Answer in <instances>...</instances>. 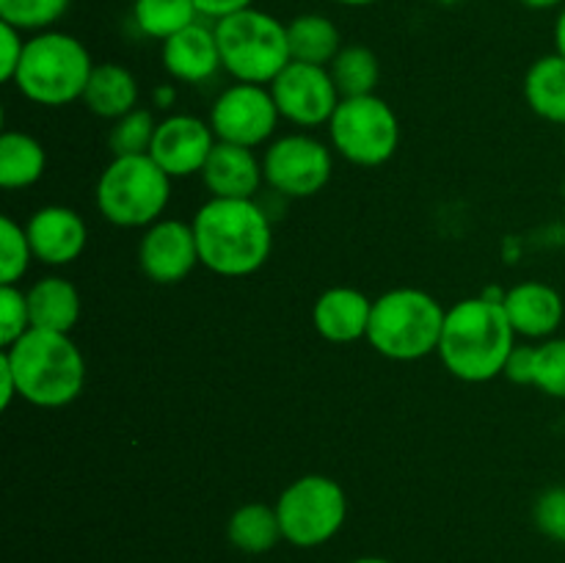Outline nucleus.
I'll return each mask as SVG.
<instances>
[{"instance_id":"1","label":"nucleus","mask_w":565,"mask_h":563,"mask_svg":"<svg viewBox=\"0 0 565 563\" xmlns=\"http://www.w3.org/2000/svg\"><path fill=\"white\" fill-rule=\"evenodd\" d=\"M199 263L226 279L252 276L268 263L274 224L257 199H213L193 213Z\"/></svg>"},{"instance_id":"2","label":"nucleus","mask_w":565,"mask_h":563,"mask_svg":"<svg viewBox=\"0 0 565 563\" xmlns=\"http://www.w3.org/2000/svg\"><path fill=\"white\" fill-rule=\"evenodd\" d=\"M516 331L502 309V298L475 296L452 304L445 315L439 359L450 375L467 384H486L505 373L516 348Z\"/></svg>"},{"instance_id":"3","label":"nucleus","mask_w":565,"mask_h":563,"mask_svg":"<svg viewBox=\"0 0 565 563\" xmlns=\"http://www.w3.org/2000/svg\"><path fill=\"white\" fill-rule=\"evenodd\" d=\"M11 368L22 401L39 408H61L77 401L86 386V359L70 334L28 329L0 353Z\"/></svg>"},{"instance_id":"4","label":"nucleus","mask_w":565,"mask_h":563,"mask_svg":"<svg viewBox=\"0 0 565 563\" xmlns=\"http://www.w3.org/2000/svg\"><path fill=\"white\" fill-rule=\"evenodd\" d=\"M92 72L94 61L86 44L72 33L50 28L33 33L25 42L14 86L31 103L61 108L83 99Z\"/></svg>"},{"instance_id":"5","label":"nucleus","mask_w":565,"mask_h":563,"mask_svg":"<svg viewBox=\"0 0 565 563\" xmlns=\"http://www.w3.org/2000/svg\"><path fill=\"white\" fill-rule=\"evenodd\" d=\"M447 309L419 287H395L373 301L367 342L392 362H417L439 351Z\"/></svg>"},{"instance_id":"6","label":"nucleus","mask_w":565,"mask_h":563,"mask_svg":"<svg viewBox=\"0 0 565 563\" xmlns=\"http://www.w3.org/2000/svg\"><path fill=\"white\" fill-rule=\"evenodd\" d=\"M171 199V177L152 155H116L97 180L99 215L121 230H147L160 221Z\"/></svg>"},{"instance_id":"7","label":"nucleus","mask_w":565,"mask_h":563,"mask_svg":"<svg viewBox=\"0 0 565 563\" xmlns=\"http://www.w3.org/2000/svg\"><path fill=\"white\" fill-rule=\"evenodd\" d=\"M221 64L237 83L270 86L292 61L287 25L263 9H243L213 22Z\"/></svg>"},{"instance_id":"8","label":"nucleus","mask_w":565,"mask_h":563,"mask_svg":"<svg viewBox=\"0 0 565 563\" xmlns=\"http://www.w3.org/2000/svg\"><path fill=\"white\" fill-rule=\"evenodd\" d=\"M281 539L298 550H315L334 539L348 519L345 489L329 475H301L276 500Z\"/></svg>"},{"instance_id":"9","label":"nucleus","mask_w":565,"mask_h":563,"mask_svg":"<svg viewBox=\"0 0 565 563\" xmlns=\"http://www.w3.org/2000/svg\"><path fill=\"white\" fill-rule=\"evenodd\" d=\"M331 149L348 163L375 169L395 158L401 144V121L395 108L379 94L342 97L329 125Z\"/></svg>"},{"instance_id":"10","label":"nucleus","mask_w":565,"mask_h":563,"mask_svg":"<svg viewBox=\"0 0 565 563\" xmlns=\"http://www.w3.org/2000/svg\"><path fill=\"white\" fill-rule=\"evenodd\" d=\"M334 171L329 144L309 132H287L265 147V185L285 199H309L323 191Z\"/></svg>"},{"instance_id":"11","label":"nucleus","mask_w":565,"mask_h":563,"mask_svg":"<svg viewBox=\"0 0 565 563\" xmlns=\"http://www.w3.org/2000/svg\"><path fill=\"white\" fill-rule=\"evenodd\" d=\"M279 119V108H276V99L268 86L237 81L215 97L207 116L218 141L248 149L268 144L274 138Z\"/></svg>"},{"instance_id":"12","label":"nucleus","mask_w":565,"mask_h":563,"mask_svg":"<svg viewBox=\"0 0 565 563\" xmlns=\"http://www.w3.org/2000/svg\"><path fill=\"white\" fill-rule=\"evenodd\" d=\"M268 88L281 119L303 130L329 125L342 99L329 66L303 64V61H290Z\"/></svg>"},{"instance_id":"13","label":"nucleus","mask_w":565,"mask_h":563,"mask_svg":"<svg viewBox=\"0 0 565 563\" xmlns=\"http://www.w3.org/2000/svg\"><path fill=\"white\" fill-rule=\"evenodd\" d=\"M138 265L154 285H180L202 265L193 226L177 219L154 221L138 243Z\"/></svg>"},{"instance_id":"14","label":"nucleus","mask_w":565,"mask_h":563,"mask_svg":"<svg viewBox=\"0 0 565 563\" xmlns=\"http://www.w3.org/2000/svg\"><path fill=\"white\" fill-rule=\"evenodd\" d=\"M215 141L218 138L210 121L191 114H171L158 121L149 155L171 180H185V177L202 174Z\"/></svg>"},{"instance_id":"15","label":"nucleus","mask_w":565,"mask_h":563,"mask_svg":"<svg viewBox=\"0 0 565 563\" xmlns=\"http://www.w3.org/2000/svg\"><path fill=\"white\" fill-rule=\"evenodd\" d=\"M25 232L33 248V259L50 265V268L75 263L88 246L86 221L77 210L64 208V204L39 208L25 221Z\"/></svg>"},{"instance_id":"16","label":"nucleus","mask_w":565,"mask_h":563,"mask_svg":"<svg viewBox=\"0 0 565 563\" xmlns=\"http://www.w3.org/2000/svg\"><path fill=\"white\" fill-rule=\"evenodd\" d=\"M502 309L513 331L524 340H550L561 329L565 304L563 296L546 282H519L502 293Z\"/></svg>"},{"instance_id":"17","label":"nucleus","mask_w":565,"mask_h":563,"mask_svg":"<svg viewBox=\"0 0 565 563\" xmlns=\"http://www.w3.org/2000/svg\"><path fill=\"white\" fill-rule=\"evenodd\" d=\"M160 44H163V50H160L163 70L177 83L196 86V83L210 81V77H215V72L224 70L215 28L202 20L182 28L180 33H174V36H169Z\"/></svg>"},{"instance_id":"18","label":"nucleus","mask_w":565,"mask_h":563,"mask_svg":"<svg viewBox=\"0 0 565 563\" xmlns=\"http://www.w3.org/2000/svg\"><path fill=\"white\" fill-rule=\"evenodd\" d=\"M199 177L213 199H254L265 182L263 158L248 147L215 141Z\"/></svg>"},{"instance_id":"19","label":"nucleus","mask_w":565,"mask_h":563,"mask_svg":"<svg viewBox=\"0 0 565 563\" xmlns=\"http://www.w3.org/2000/svg\"><path fill=\"white\" fill-rule=\"evenodd\" d=\"M370 315H373V301L362 290L337 285L318 296L312 307V323L326 342L348 346V342L367 340Z\"/></svg>"},{"instance_id":"20","label":"nucleus","mask_w":565,"mask_h":563,"mask_svg":"<svg viewBox=\"0 0 565 563\" xmlns=\"http://www.w3.org/2000/svg\"><path fill=\"white\" fill-rule=\"evenodd\" d=\"M31 329L70 334L81 320V293L66 276H42L25 290Z\"/></svg>"},{"instance_id":"21","label":"nucleus","mask_w":565,"mask_h":563,"mask_svg":"<svg viewBox=\"0 0 565 563\" xmlns=\"http://www.w3.org/2000/svg\"><path fill=\"white\" fill-rule=\"evenodd\" d=\"M83 105L99 119H121L125 114L138 108V81L125 64L105 61L94 64L88 86L83 92Z\"/></svg>"},{"instance_id":"22","label":"nucleus","mask_w":565,"mask_h":563,"mask_svg":"<svg viewBox=\"0 0 565 563\" xmlns=\"http://www.w3.org/2000/svg\"><path fill=\"white\" fill-rule=\"evenodd\" d=\"M524 103L535 116L552 125H565V55H541L524 75Z\"/></svg>"},{"instance_id":"23","label":"nucleus","mask_w":565,"mask_h":563,"mask_svg":"<svg viewBox=\"0 0 565 563\" xmlns=\"http://www.w3.org/2000/svg\"><path fill=\"white\" fill-rule=\"evenodd\" d=\"M47 169V152L33 136L22 130H6L0 136V185L6 191L31 188Z\"/></svg>"},{"instance_id":"24","label":"nucleus","mask_w":565,"mask_h":563,"mask_svg":"<svg viewBox=\"0 0 565 563\" xmlns=\"http://www.w3.org/2000/svg\"><path fill=\"white\" fill-rule=\"evenodd\" d=\"M226 539L235 550L246 555H263L281 541V524L276 517V506L265 502H243L235 508L226 522Z\"/></svg>"},{"instance_id":"25","label":"nucleus","mask_w":565,"mask_h":563,"mask_svg":"<svg viewBox=\"0 0 565 563\" xmlns=\"http://www.w3.org/2000/svg\"><path fill=\"white\" fill-rule=\"evenodd\" d=\"M292 61L329 66L342 50L340 28L326 14H298L287 22Z\"/></svg>"},{"instance_id":"26","label":"nucleus","mask_w":565,"mask_h":563,"mask_svg":"<svg viewBox=\"0 0 565 563\" xmlns=\"http://www.w3.org/2000/svg\"><path fill=\"white\" fill-rule=\"evenodd\" d=\"M202 20L193 0H132V22L149 39L166 42L182 28Z\"/></svg>"},{"instance_id":"27","label":"nucleus","mask_w":565,"mask_h":563,"mask_svg":"<svg viewBox=\"0 0 565 563\" xmlns=\"http://www.w3.org/2000/svg\"><path fill=\"white\" fill-rule=\"evenodd\" d=\"M329 72L342 97H364V94H375L381 64L379 55L364 44H342L337 59L329 64Z\"/></svg>"},{"instance_id":"28","label":"nucleus","mask_w":565,"mask_h":563,"mask_svg":"<svg viewBox=\"0 0 565 563\" xmlns=\"http://www.w3.org/2000/svg\"><path fill=\"white\" fill-rule=\"evenodd\" d=\"M70 3L72 0H0V22L20 28L22 33L50 31Z\"/></svg>"},{"instance_id":"29","label":"nucleus","mask_w":565,"mask_h":563,"mask_svg":"<svg viewBox=\"0 0 565 563\" xmlns=\"http://www.w3.org/2000/svg\"><path fill=\"white\" fill-rule=\"evenodd\" d=\"M33 259L25 224H17L11 215L0 219V285H20Z\"/></svg>"},{"instance_id":"30","label":"nucleus","mask_w":565,"mask_h":563,"mask_svg":"<svg viewBox=\"0 0 565 563\" xmlns=\"http://www.w3.org/2000/svg\"><path fill=\"white\" fill-rule=\"evenodd\" d=\"M154 130H158V121H154L152 110H130V114L116 119L114 127H110V152H114V158L116 155H149L154 141Z\"/></svg>"},{"instance_id":"31","label":"nucleus","mask_w":565,"mask_h":563,"mask_svg":"<svg viewBox=\"0 0 565 563\" xmlns=\"http://www.w3.org/2000/svg\"><path fill=\"white\" fill-rule=\"evenodd\" d=\"M533 386L544 395L565 401V337H550L535 346Z\"/></svg>"},{"instance_id":"32","label":"nucleus","mask_w":565,"mask_h":563,"mask_svg":"<svg viewBox=\"0 0 565 563\" xmlns=\"http://www.w3.org/2000/svg\"><path fill=\"white\" fill-rule=\"evenodd\" d=\"M31 329L28 296L20 285H0V346L9 348Z\"/></svg>"},{"instance_id":"33","label":"nucleus","mask_w":565,"mask_h":563,"mask_svg":"<svg viewBox=\"0 0 565 563\" xmlns=\"http://www.w3.org/2000/svg\"><path fill=\"white\" fill-rule=\"evenodd\" d=\"M533 519L546 539L565 544V486H552L535 500Z\"/></svg>"},{"instance_id":"34","label":"nucleus","mask_w":565,"mask_h":563,"mask_svg":"<svg viewBox=\"0 0 565 563\" xmlns=\"http://www.w3.org/2000/svg\"><path fill=\"white\" fill-rule=\"evenodd\" d=\"M25 42L20 28L0 22V81L14 83L17 70H20L22 53H25Z\"/></svg>"},{"instance_id":"35","label":"nucleus","mask_w":565,"mask_h":563,"mask_svg":"<svg viewBox=\"0 0 565 563\" xmlns=\"http://www.w3.org/2000/svg\"><path fill=\"white\" fill-rule=\"evenodd\" d=\"M533 362H535V346H516L511 359L505 364V373L513 384H533Z\"/></svg>"},{"instance_id":"36","label":"nucleus","mask_w":565,"mask_h":563,"mask_svg":"<svg viewBox=\"0 0 565 563\" xmlns=\"http://www.w3.org/2000/svg\"><path fill=\"white\" fill-rule=\"evenodd\" d=\"M196 3V11L202 20H224V17L237 14L243 9H252L254 0H193Z\"/></svg>"},{"instance_id":"37","label":"nucleus","mask_w":565,"mask_h":563,"mask_svg":"<svg viewBox=\"0 0 565 563\" xmlns=\"http://www.w3.org/2000/svg\"><path fill=\"white\" fill-rule=\"evenodd\" d=\"M14 397H20V392H17L14 373H11L9 364L0 359V408H9Z\"/></svg>"},{"instance_id":"38","label":"nucleus","mask_w":565,"mask_h":563,"mask_svg":"<svg viewBox=\"0 0 565 563\" xmlns=\"http://www.w3.org/2000/svg\"><path fill=\"white\" fill-rule=\"evenodd\" d=\"M555 50L561 55H565V6L557 11V20H555Z\"/></svg>"},{"instance_id":"39","label":"nucleus","mask_w":565,"mask_h":563,"mask_svg":"<svg viewBox=\"0 0 565 563\" xmlns=\"http://www.w3.org/2000/svg\"><path fill=\"white\" fill-rule=\"evenodd\" d=\"M522 6L533 11H550V9H563L565 0H519Z\"/></svg>"},{"instance_id":"40","label":"nucleus","mask_w":565,"mask_h":563,"mask_svg":"<svg viewBox=\"0 0 565 563\" xmlns=\"http://www.w3.org/2000/svg\"><path fill=\"white\" fill-rule=\"evenodd\" d=\"M331 3L351 6V9H364V6H373V3H379V0H331Z\"/></svg>"},{"instance_id":"41","label":"nucleus","mask_w":565,"mask_h":563,"mask_svg":"<svg viewBox=\"0 0 565 563\" xmlns=\"http://www.w3.org/2000/svg\"><path fill=\"white\" fill-rule=\"evenodd\" d=\"M351 563H392V561H386V557H375V555H364V557H356V561H351Z\"/></svg>"}]
</instances>
